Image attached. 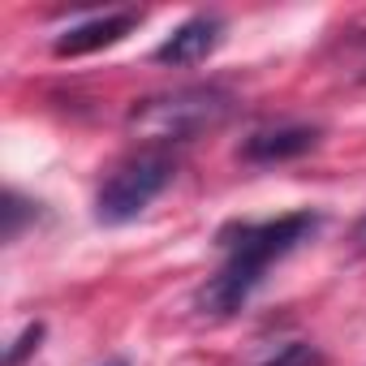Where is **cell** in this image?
Listing matches in <instances>:
<instances>
[{
	"instance_id": "3957f363",
	"label": "cell",
	"mask_w": 366,
	"mask_h": 366,
	"mask_svg": "<svg viewBox=\"0 0 366 366\" xmlns=\"http://www.w3.org/2000/svg\"><path fill=\"white\" fill-rule=\"evenodd\" d=\"M172 181V159L164 151H142L125 164H117L95 194V220L99 224H129L142 216Z\"/></svg>"
},
{
	"instance_id": "52a82bcc",
	"label": "cell",
	"mask_w": 366,
	"mask_h": 366,
	"mask_svg": "<svg viewBox=\"0 0 366 366\" xmlns=\"http://www.w3.org/2000/svg\"><path fill=\"white\" fill-rule=\"evenodd\" d=\"M259 366H327V357L315 349V345H306V340H293V345H285V349H276L267 362H259Z\"/></svg>"
},
{
	"instance_id": "ba28073f",
	"label": "cell",
	"mask_w": 366,
	"mask_h": 366,
	"mask_svg": "<svg viewBox=\"0 0 366 366\" xmlns=\"http://www.w3.org/2000/svg\"><path fill=\"white\" fill-rule=\"evenodd\" d=\"M26 207H35V203H26L18 190L5 194V207H0V212H5V242H14V237L22 233V224H26V216H31Z\"/></svg>"
},
{
	"instance_id": "6da1fadb",
	"label": "cell",
	"mask_w": 366,
	"mask_h": 366,
	"mask_svg": "<svg viewBox=\"0 0 366 366\" xmlns=\"http://www.w3.org/2000/svg\"><path fill=\"white\" fill-rule=\"evenodd\" d=\"M319 229L315 212H289L276 220H259V224H237L229 229L224 242V263L220 272L207 280V289L199 293L203 310L212 315H233L250 302V293L263 285L267 267L280 263L285 254H293L302 242H310V233Z\"/></svg>"
},
{
	"instance_id": "30bf717a",
	"label": "cell",
	"mask_w": 366,
	"mask_h": 366,
	"mask_svg": "<svg viewBox=\"0 0 366 366\" xmlns=\"http://www.w3.org/2000/svg\"><path fill=\"white\" fill-rule=\"evenodd\" d=\"M353 242H357V246H362V250H366V216H362V220H357V229H353Z\"/></svg>"
},
{
	"instance_id": "5b68a950",
	"label": "cell",
	"mask_w": 366,
	"mask_h": 366,
	"mask_svg": "<svg viewBox=\"0 0 366 366\" xmlns=\"http://www.w3.org/2000/svg\"><path fill=\"white\" fill-rule=\"evenodd\" d=\"M138 22H142V14H134V9L86 18V22L69 26L65 35H56L52 52H56V56H86V52H99V48H112V44H121Z\"/></svg>"
},
{
	"instance_id": "8992f818",
	"label": "cell",
	"mask_w": 366,
	"mask_h": 366,
	"mask_svg": "<svg viewBox=\"0 0 366 366\" xmlns=\"http://www.w3.org/2000/svg\"><path fill=\"white\" fill-rule=\"evenodd\" d=\"M315 142H319V129H315V125H276V129L250 134L246 147H242V155H246L250 164H280V159L306 155Z\"/></svg>"
},
{
	"instance_id": "8fae6325",
	"label": "cell",
	"mask_w": 366,
	"mask_h": 366,
	"mask_svg": "<svg viewBox=\"0 0 366 366\" xmlns=\"http://www.w3.org/2000/svg\"><path fill=\"white\" fill-rule=\"evenodd\" d=\"M108 366H125V362H108Z\"/></svg>"
},
{
	"instance_id": "277c9868",
	"label": "cell",
	"mask_w": 366,
	"mask_h": 366,
	"mask_svg": "<svg viewBox=\"0 0 366 366\" xmlns=\"http://www.w3.org/2000/svg\"><path fill=\"white\" fill-rule=\"evenodd\" d=\"M220 39H224V18L220 14H194L155 48V61L159 65H177V69L181 65H199V61H207L220 48Z\"/></svg>"
},
{
	"instance_id": "9c48e42d",
	"label": "cell",
	"mask_w": 366,
	"mask_h": 366,
	"mask_svg": "<svg viewBox=\"0 0 366 366\" xmlns=\"http://www.w3.org/2000/svg\"><path fill=\"white\" fill-rule=\"evenodd\" d=\"M39 340H44V323H31V327L14 340V349L5 353V366H22V357H26V353H35V349H39Z\"/></svg>"
},
{
	"instance_id": "7a4b0ae2",
	"label": "cell",
	"mask_w": 366,
	"mask_h": 366,
	"mask_svg": "<svg viewBox=\"0 0 366 366\" xmlns=\"http://www.w3.org/2000/svg\"><path fill=\"white\" fill-rule=\"evenodd\" d=\"M233 117V95L220 86H181L151 95L129 108V129L151 142H190L207 129H220Z\"/></svg>"
}]
</instances>
